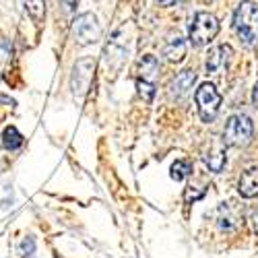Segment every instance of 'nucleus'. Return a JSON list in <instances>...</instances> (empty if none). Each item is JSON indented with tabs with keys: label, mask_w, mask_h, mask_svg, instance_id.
Instances as JSON below:
<instances>
[{
	"label": "nucleus",
	"mask_w": 258,
	"mask_h": 258,
	"mask_svg": "<svg viewBox=\"0 0 258 258\" xmlns=\"http://www.w3.org/2000/svg\"><path fill=\"white\" fill-rule=\"evenodd\" d=\"M233 31L244 46L258 44V7L250 0H242L233 13Z\"/></svg>",
	"instance_id": "f257e3e1"
},
{
	"label": "nucleus",
	"mask_w": 258,
	"mask_h": 258,
	"mask_svg": "<svg viewBox=\"0 0 258 258\" xmlns=\"http://www.w3.org/2000/svg\"><path fill=\"white\" fill-rule=\"evenodd\" d=\"M219 33V21L215 19L211 13H197L192 23L188 27V39L192 41L195 46H207L211 41L217 37Z\"/></svg>",
	"instance_id": "f03ea898"
},
{
	"label": "nucleus",
	"mask_w": 258,
	"mask_h": 258,
	"mask_svg": "<svg viewBox=\"0 0 258 258\" xmlns=\"http://www.w3.org/2000/svg\"><path fill=\"white\" fill-rule=\"evenodd\" d=\"M252 135H254L252 120L246 114H233L225 124L223 141L229 147H246L252 141Z\"/></svg>",
	"instance_id": "7ed1b4c3"
},
{
	"label": "nucleus",
	"mask_w": 258,
	"mask_h": 258,
	"mask_svg": "<svg viewBox=\"0 0 258 258\" xmlns=\"http://www.w3.org/2000/svg\"><path fill=\"white\" fill-rule=\"evenodd\" d=\"M197 99V107H199V116L203 122H213L219 114V107H221V95L219 91L215 89L213 83H203L201 87L195 93Z\"/></svg>",
	"instance_id": "20e7f679"
},
{
	"label": "nucleus",
	"mask_w": 258,
	"mask_h": 258,
	"mask_svg": "<svg viewBox=\"0 0 258 258\" xmlns=\"http://www.w3.org/2000/svg\"><path fill=\"white\" fill-rule=\"evenodd\" d=\"M73 33L81 46H91L101 39V25L93 13H83L75 19Z\"/></svg>",
	"instance_id": "39448f33"
},
{
	"label": "nucleus",
	"mask_w": 258,
	"mask_h": 258,
	"mask_svg": "<svg viewBox=\"0 0 258 258\" xmlns=\"http://www.w3.org/2000/svg\"><path fill=\"white\" fill-rule=\"evenodd\" d=\"M93 75H95V62H93V58H81L75 64L73 77H71V87H73V93L77 97H85V93L89 91Z\"/></svg>",
	"instance_id": "423d86ee"
},
{
	"label": "nucleus",
	"mask_w": 258,
	"mask_h": 258,
	"mask_svg": "<svg viewBox=\"0 0 258 258\" xmlns=\"http://www.w3.org/2000/svg\"><path fill=\"white\" fill-rule=\"evenodd\" d=\"M225 141L219 139V137H209L207 143L203 145V151H201V157H203V163L219 174V171L225 167Z\"/></svg>",
	"instance_id": "0eeeda50"
},
{
	"label": "nucleus",
	"mask_w": 258,
	"mask_h": 258,
	"mask_svg": "<svg viewBox=\"0 0 258 258\" xmlns=\"http://www.w3.org/2000/svg\"><path fill=\"white\" fill-rule=\"evenodd\" d=\"M217 225L221 231H235L244 225V209L242 205L233 203V201H227V203H221L219 211H217Z\"/></svg>",
	"instance_id": "6e6552de"
},
{
	"label": "nucleus",
	"mask_w": 258,
	"mask_h": 258,
	"mask_svg": "<svg viewBox=\"0 0 258 258\" xmlns=\"http://www.w3.org/2000/svg\"><path fill=\"white\" fill-rule=\"evenodd\" d=\"M231 56H233V50L229 46H215L209 50L207 54V60H205V69L211 77H221L229 62H231Z\"/></svg>",
	"instance_id": "1a4fd4ad"
},
{
	"label": "nucleus",
	"mask_w": 258,
	"mask_h": 258,
	"mask_svg": "<svg viewBox=\"0 0 258 258\" xmlns=\"http://www.w3.org/2000/svg\"><path fill=\"white\" fill-rule=\"evenodd\" d=\"M126 27H122V29H118L116 33H114V37L110 39V44H107V48H105V62H107V67H112L114 69H118L120 64L126 60Z\"/></svg>",
	"instance_id": "9d476101"
},
{
	"label": "nucleus",
	"mask_w": 258,
	"mask_h": 258,
	"mask_svg": "<svg viewBox=\"0 0 258 258\" xmlns=\"http://www.w3.org/2000/svg\"><path fill=\"white\" fill-rule=\"evenodd\" d=\"M238 192L244 199L258 197V165H250L242 171V176L238 180Z\"/></svg>",
	"instance_id": "9b49d317"
},
{
	"label": "nucleus",
	"mask_w": 258,
	"mask_h": 258,
	"mask_svg": "<svg viewBox=\"0 0 258 258\" xmlns=\"http://www.w3.org/2000/svg\"><path fill=\"white\" fill-rule=\"evenodd\" d=\"M197 81V73L195 71H182L174 81H171V87H169V95L176 97V99H182L190 93L192 85Z\"/></svg>",
	"instance_id": "f8f14e48"
},
{
	"label": "nucleus",
	"mask_w": 258,
	"mask_h": 258,
	"mask_svg": "<svg viewBox=\"0 0 258 258\" xmlns=\"http://www.w3.org/2000/svg\"><path fill=\"white\" fill-rule=\"evenodd\" d=\"M157 77H159L157 58L155 56H143V60L139 62V81L149 83V85H157Z\"/></svg>",
	"instance_id": "ddd939ff"
},
{
	"label": "nucleus",
	"mask_w": 258,
	"mask_h": 258,
	"mask_svg": "<svg viewBox=\"0 0 258 258\" xmlns=\"http://www.w3.org/2000/svg\"><path fill=\"white\" fill-rule=\"evenodd\" d=\"M163 56L167 62H182L186 58V41L180 37V35H171L167 41H165V48H163Z\"/></svg>",
	"instance_id": "4468645a"
},
{
	"label": "nucleus",
	"mask_w": 258,
	"mask_h": 258,
	"mask_svg": "<svg viewBox=\"0 0 258 258\" xmlns=\"http://www.w3.org/2000/svg\"><path fill=\"white\" fill-rule=\"evenodd\" d=\"M3 145L7 149H19L23 145V135H21L15 126H7L5 133H3Z\"/></svg>",
	"instance_id": "2eb2a0df"
},
{
	"label": "nucleus",
	"mask_w": 258,
	"mask_h": 258,
	"mask_svg": "<svg viewBox=\"0 0 258 258\" xmlns=\"http://www.w3.org/2000/svg\"><path fill=\"white\" fill-rule=\"evenodd\" d=\"M188 176H192V165L186 159H178L174 165H171V178L176 182H184Z\"/></svg>",
	"instance_id": "dca6fc26"
},
{
	"label": "nucleus",
	"mask_w": 258,
	"mask_h": 258,
	"mask_svg": "<svg viewBox=\"0 0 258 258\" xmlns=\"http://www.w3.org/2000/svg\"><path fill=\"white\" fill-rule=\"evenodd\" d=\"M25 11L35 23H39L46 15V3L44 0H25Z\"/></svg>",
	"instance_id": "f3484780"
},
{
	"label": "nucleus",
	"mask_w": 258,
	"mask_h": 258,
	"mask_svg": "<svg viewBox=\"0 0 258 258\" xmlns=\"http://www.w3.org/2000/svg\"><path fill=\"white\" fill-rule=\"evenodd\" d=\"M33 252H35V242H33V238H27V240L21 242V254H23V258H31Z\"/></svg>",
	"instance_id": "a211bd4d"
},
{
	"label": "nucleus",
	"mask_w": 258,
	"mask_h": 258,
	"mask_svg": "<svg viewBox=\"0 0 258 258\" xmlns=\"http://www.w3.org/2000/svg\"><path fill=\"white\" fill-rule=\"evenodd\" d=\"M77 3H79V0H60V5H62V9H64V13H67V15H71L75 11Z\"/></svg>",
	"instance_id": "6ab92c4d"
},
{
	"label": "nucleus",
	"mask_w": 258,
	"mask_h": 258,
	"mask_svg": "<svg viewBox=\"0 0 258 258\" xmlns=\"http://www.w3.org/2000/svg\"><path fill=\"white\" fill-rule=\"evenodd\" d=\"M252 103H254V107L258 110V83L254 85V89H252Z\"/></svg>",
	"instance_id": "aec40b11"
},
{
	"label": "nucleus",
	"mask_w": 258,
	"mask_h": 258,
	"mask_svg": "<svg viewBox=\"0 0 258 258\" xmlns=\"http://www.w3.org/2000/svg\"><path fill=\"white\" fill-rule=\"evenodd\" d=\"M155 3H157L159 7H171V5H176L178 0H155Z\"/></svg>",
	"instance_id": "412c9836"
},
{
	"label": "nucleus",
	"mask_w": 258,
	"mask_h": 258,
	"mask_svg": "<svg viewBox=\"0 0 258 258\" xmlns=\"http://www.w3.org/2000/svg\"><path fill=\"white\" fill-rule=\"evenodd\" d=\"M252 227H254V233L258 235V211L252 215Z\"/></svg>",
	"instance_id": "4be33fe9"
}]
</instances>
